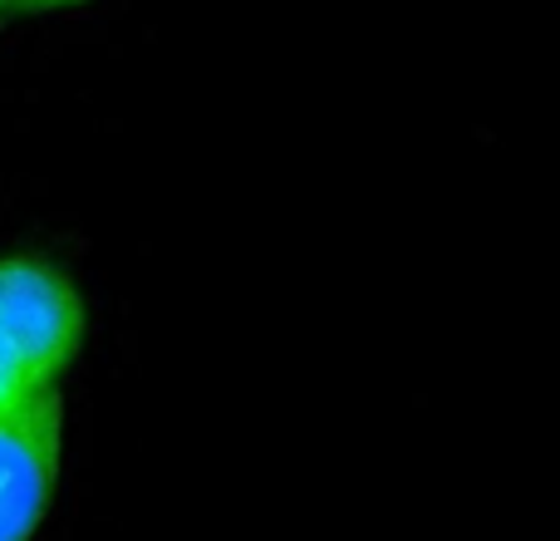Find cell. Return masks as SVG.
Here are the masks:
<instances>
[{"label":"cell","instance_id":"obj_1","mask_svg":"<svg viewBox=\"0 0 560 541\" xmlns=\"http://www.w3.org/2000/svg\"><path fill=\"white\" fill-rule=\"evenodd\" d=\"M0 339L39 389H55L84 339V300L45 256H0Z\"/></svg>","mask_w":560,"mask_h":541},{"label":"cell","instance_id":"obj_2","mask_svg":"<svg viewBox=\"0 0 560 541\" xmlns=\"http://www.w3.org/2000/svg\"><path fill=\"white\" fill-rule=\"evenodd\" d=\"M59 428L65 408L55 389L0 414V541H30L45 522L59 477Z\"/></svg>","mask_w":560,"mask_h":541},{"label":"cell","instance_id":"obj_3","mask_svg":"<svg viewBox=\"0 0 560 541\" xmlns=\"http://www.w3.org/2000/svg\"><path fill=\"white\" fill-rule=\"evenodd\" d=\"M30 394H39V384L25 375V369H20V359L10 355V345L0 339V414H5V408H15V404H25Z\"/></svg>","mask_w":560,"mask_h":541},{"label":"cell","instance_id":"obj_4","mask_svg":"<svg viewBox=\"0 0 560 541\" xmlns=\"http://www.w3.org/2000/svg\"><path fill=\"white\" fill-rule=\"evenodd\" d=\"M5 10H15V0H0V15H5Z\"/></svg>","mask_w":560,"mask_h":541},{"label":"cell","instance_id":"obj_5","mask_svg":"<svg viewBox=\"0 0 560 541\" xmlns=\"http://www.w3.org/2000/svg\"><path fill=\"white\" fill-rule=\"evenodd\" d=\"M59 5H79V0H59Z\"/></svg>","mask_w":560,"mask_h":541}]
</instances>
